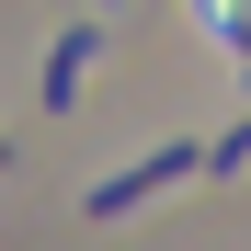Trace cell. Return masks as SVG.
Segmentation results:
<instances>
[{
    "label": "cell",
    "instance_id": "cell-1",
    "mask_svg": "<svg viewBox=\"0 0 251 251\" xmlns=\"http://www.w3.org/2000/svg\"><path fill=\"white\" fill-rule=\"evenodd\" d=\"M183 172H205V149H194V137H160L149 160H126V172H103V183L80 194V205H92V217H126V205H149V194H172Z\"/></svg>",
    "mask_w": 251,
    "mask_h": 251
},
{
    "label": "cell",
    "instance_id": "cell-2",
    "mask_svg": "<svg viewBox=\"0 0 251 251\" xmlns=\"http://www.w3.org/2000/svg\"><path fill=\"white\" fill-rule=\"evenodd\" d=\"M80 69H92V23H69L57 46H46V103H57V114L80 103Z\"/></svg>",
    "mask_w": 251,
    "mask_h": 251
},
{
    "label": "cell",
    "instance_id": "cell-3",
    "mask_svg": "<svg viewBox=\"0 0 251 251\" xmlns=\"http://www.w3.org/2000/svg\"><path fill=\"white\" fill-rule=\"evenodd\" d=\"M205 172H217V183H228V172H251V114L228 126V137H205Z\"/></svg>",
    "mask_w": 251,
    "mask_h": 251
}]
</instances>
